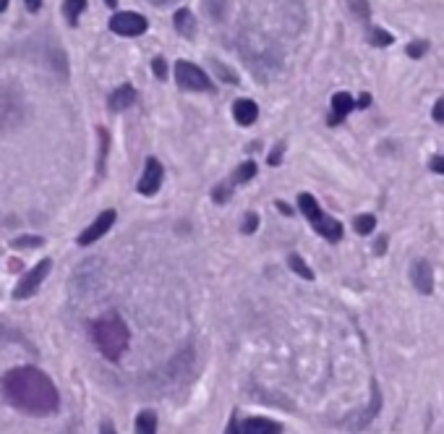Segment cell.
Masks as SVG:
<instances>
[{"label": "cell", "mask_w": 444, "mask_h": 434, "mask_svg": "<svg viewBox=\"0 0 444 434\" xmlns=\"http://www.w3.org/2000/svg\"><path fill=\"white\" fill-rule=\"evenodd\" d=\"M3 392L13 408L29 416H50L60 406L53 379L35 366H16L3 377Z\"/></svg>", "instance_id": "6da1fadb"}, {"label": "cell", "mask_w": 444, "mask_h": 434, "mask_svg": "<svg viewBox=\"0 0 444 434\" xmlns=\"http://www.w3.org/2000/svg\"><path fill=\"white\" fill-rule=\"evenodd\" d=\"M91 335H94V343L100 348V354L110 361H118L128 348V327L118 314H107V317L94 322Z\"/></svg>", "instance_id": "7a4b0ae2"}, {"label": "cell", "mask_w": 444, "mask_h": 434, "mask_svg": "<svg viewBox=\"0 0 444 434\" xmlns=\"http://www.w3.org/2000/svg\"><path fill=\"white\" fill-rule=\"evenodd\" d=\"M298 207H301V212L308 217V223L319 230V233L327 241H332V243H335V241L342 238V225L337 223V220H332L330 215H324V212H321V207L317 205V199H314L311 194L298 196Z\"/></svg>", "instance_id": "3957f363"}, {"label": "cell", "mask_w": 444, "mask_h": 434, "mask_svg": "<svg viewBox=\"0 0 444 434\" xmlns=\"http://www.w3.org/2000/svg\"><path fill=\"white\" fill-rule=\"evenodd\" d=\"M175 79H178V84H181L183 89H191V92L212 89V79H209L199 66L188 63V60H178V63H175Z\"/></svg>", "instance_id": "277c9868"}, {"label": "cell", "mask_w": 444, "mask_h": 434, "mask_svg": "<svg viewBox=\"0 0 444 434\" xmlns=\"http://www.w3.org/2000/svg\"><path fill=\"white\" fill-rule=\"evenodd\" d=\"M147 26H149L147 19H144L141 13H134V11H118V13H113V19H110V29L121 37L144 35Z\"/></svg>", "instance_id": "5b68a950"}, {"label": "cell", "mask_w": 444, "mask_h": 434, "mask_svg": "<svg viewBox=\"0 0 444 434\" xmlns=\"http://www.w3.org/2000/svg\"><path fill=\"white\" fill-rule=\"evenodd\" d=\"M50 270H53V262H50V259L37 262L35 270L24 275V280H19V286H16V290H13V298H16V301H24V298L35 296L37 290H39V286H42V280L50 275Z\"/></svg>", "instance_id": "8992f818"}, {"label": "cell", "mask_w": 444, "mask_h": 434, "mask_svg": "<svg viewBox=\"0 0 444 434\" xmlns=\"http://www.w3.org/2000/svg\"><path fill=\"white\" fill-rule=\"evenodd\" d=\"M162 175H165V171H162L160 160L149 157L147 165H144V175L139 178V186H136L139 194H144V196L157 194V191H160V186H162Z\"/></svg>", "instance_id": "52a82bcc"}, {"label": "cell", "mask_w": 444, "mask_h": 434, "mask_svg": "<svg viewBox=\"0 0 444 434\" xmlns=\"http://www.w3.org/2000/svg\"><path fill=\"white\" fill-rule=\"evenodd\" d=\"M115 217H118V215H115V209H105L103 215L97 217V220L91 223L89 228L81 230V236H79V243H81V246H89V243H94L97 238H103L105 233L113 228Z\"/></svg>", "instance_id": "ba28073f"}, {"label": "cell", "mask_w": 444, "mask_h": 434, "mask_svg": "<svg viewBox=\"0 0 444 434\" xmlns=\"http://www.w3.org/2000/svg\"><path fill=\"white\" fill-rule=\"evenodd\" d=\"M410 280H413V288H416L418 293H432V290H434V270H432V264L426 262V259L413 262V267H410Z\"/></svg>", "instance_id": "9c48e42d"}, {"label": "cell", "mask_w": 444, "mask_h": 434, "mask_svg": "<svg viewBox=\"0 0 444 434\" xmlns=\"http://www.w3.org/2000/svg\"><path fill=\"white\" fill-rule=\"evenodd\" d=\"M355 107V100L348 94V92H337L335 97H332V115H330V126H337V123H342L345 118H348V113H353Z\"/></svg>", "instance_id": "30bf717a"}, {"label": "cell", "mask_w": 444, "mask_h": 434, "mask_svg": "<svg viewBox=\"0 0 444 434\" xmlns=\"http://www.w3.org/2000/svg\"><path fill=\"white\" fill-rule=\"evenodd\" d=\"M136 100V89L131 87V84H123V87H118V89L110 94V100H107V107L113 110V113H121L125 107H131Z\"/></svg>", "instance_id": "8fae6325"}, {"label": "cell", "mask_w": 444, "mask_h": 434, "mask_svg": "<svg viewBox=\"0 0 444 434\" xmlns=\"http://www.w3.org/2000/svg\"><path fill=\"white\" fill-rule=\"evenodd\" d=\"M233 115H236V121H238L240 126H251L259 118V107H256L254 100H238V103L233 105Z\"/></svg>", "instance_id": "7c38bea8"}, {"label": "cell", "mask_w": 444, "mask_h": 434, "mask_svg": "<svg viewBox=\"0 0 444 434\" xmlns=\"http://www.w3.org/2000/svg\"><path fill=\"white\" fill-rule=\"evenodd\" d=\"M243 432L246 434H283V426L269 422V419L256 416V419H249V422L243 424Z\"/></svg>", "instance_id": "4fadbf2b"}, {"label": "cell", "mask_w": 444, "mask_h": 434, "mask_svg": "<svg viewBox=\"0 0 444 434\" xmlns=\"http://www.w3.org/2000/svg\"><path fill=\"white\" fill-rule=\"evenodd\" d=\"M175 29H178V35L181 37H191L196 35V19H194V13L188 11V8H181V11H175Z\"/></svg>", "instance_id": "5bb4252c"}, {"label": "cell", "mask_w": 444, "mask_h": 434, "mask_svg": "<svg viewBox=\"0 0 444 434\" xmlns=\"http://www.w3.org/2000/svg\"><path fill=\"white\" fill-rule=\"evenodd\" d=\"M84 11H87V0H63V16L71 26H79V19Z\"/></svg>", "instance_id": "9a60e30c"}, {"label": "cell", "mask_w": 444, "mask_h": 434, "mask_svg": "<svg viewBox=\"0 0 444 434\" xmlns=\"http://www.w3.org/2000/svg\"><path fill=\"white\" fill-rule=\"evenodd\" d=\"M136 434H157V413L141 411L136 416Z\"/></svg>", "instance_id": "2e32d148"}, {"label": "cell", "mask_w": 444, "mask_h": 434, "mask_svg": "<svg viewBox=\"0 0 444 434\" xmlns=\"http://www.w3.org/2000/svg\"><path fill=\"white\" fill-rule=\"evenodd\" d=\"M368 42L376 47H387L395 42V37L389 35V32H384V29H379V26H371V29H368Z\"/></svg>", "instance_id": "e0dca14e"}, {"label": "cell", "mask_w": 444, "mask_h": 434, "mask_svg": "<svg viewBox=\"0 0 444 434\" xmlns=\"http://www.w3.org/2000/svg\"><path fill=\"white\" fill-rule=\"evenodd\" d=\"M287 264H290V270H293L296 275H301L303 280H314V272L308 270L306 262H303V259H301L298 254H290V257H287Z\"/></svg>", "instance_id": "ac0fdd59"}, {"label": "cell", "mask_w": 444, "mask_h": 434, "mask_svg": "<svg viewBox=\"0 0 444 434\" xmlns=\"http://www.w3.org/2000/svg\"><path fill=\"white\" fill-rule=\"evenodd\" d=\"M256 175V162H243L238 171L233 173V183H249Z\"/></svg>", "instance_id": "d6986e66"}, {"label": "cell", "mask_w": 444, "mask_h": 434, "mask_svg": "<svg viewBox=\"0 0 444 434\" xmlns=\"http://www.w3.org/2000/svg\"><path fill=\"white\" fill-rule=\"evenodd\" d=\"M374 228H376V217L374 215H358V217H355V233L368 236V233H371Z\"/></svg>", "instance_id": "ffe728a7"}, {"label": "cell", "mask_w": 444, "mask_h": 434, "mask_svg": "<svg viewBox=\"0 0 444 434\" xmlns=\"http://www.w3.org/2000/svg\"><path fill=\"white\" fill-rule=\"evenodd\" d=\"M350 8H353V13L358 16V19H368V3L366 0H350Z\"/></svg>", "instance_id": "44dd1931"}, {"label": "cell", "mask_w": 444, "mask_h": 434, "mask_svg": "<svg viewBox=\"0 0 444 434\" xmlns=\"http://www.w3.org/2000/svg\"><path fill=\"white\" fill-rule=\"evenodd\" d=\"M212 66H215V69H217V76H220V79L233 81V84H236V81H238V76H236V73H230V71L225 69V66H222V63H217V60H212Z\"/></svg>", "instance_id": "7402d4cb"}, {"label": "cell", "mask_w": 444, "mask_h": 434, "mask_svg": "<svg viewBox=\"0 0 444 434\" xmlns=\"http://www.w3.org/2000/svg\"><path fill=\"white\" fill-rule=\"evenodd\" d=\"M429 50V42H410L408 45V55L410 58H421Z\"/></svg>", "instance_id": "603a6c76"}, {"label": "cell", "mask_w": 444, "mask_h": 434, "mask_svg": "<svg viewBox=\"0 0 444 434\" xmlns=\"http://www.w3.org/2000/svg\"><path fill=\"white\" fill-rule=\"evenodd\" d=\"M256 228H259V217L254 215V212H249V215H246V223H243V233H254Z\"/></svg>", "instance_id": "cb8c5ba5"}, {"label": "cell", "mask_w": 444, "mask_h": 434, "mask_svg": "<svg viewBox=\"0 0 444 434\" xmlns=\"http://www.w3.org/2000/svg\"><path fill=\"white\" fill-rule=\"evenodd\" d=\"M152 66H154V76H157V79H165V76H168V66H165V58H154V63H152Z\"/></svg>", "instance_id": "d4e9b609"}, {"label": "cell", "mask_w": 444, "mask_h": 434, "mask_svg": "<svg viewBox=\"0 0 444 434\" xmlns=\"http://www.w3.org/2000/svg\"><path fill=\"white\" fill-rule=\"evenodd\" d=\"M434 121H436V123H442V126H444V97H442V100H439L436 105H434Z\"/></svg>", "instance_id": "484cf974"}, {"label": "cell", "mask_w": 444, "mask_h": 434, "mask_svg": "<svg viewBox=\"0 0 444 434\" xmlns=\"http://www.w3.org/2000/svg\"><path fill=\"white\" fill-rule=\"evenodd\" d=\"M225 434H246V432H243V424H238V419L233 416L228 424V429H225Z\"/></svg>", "instance_id": "4316f807"}, {"label": "cell", "mask_w": 444, "mask_h": 434, "mask_svg": "<svg viewBox=\"0 0 444 434\" xmlns=\"http://www.w3.org/2000/svg\"><path fill=\"white\" fill-rule=\"evenodd\" d=\"M429 168H432L434 173H442V175H444V155H439V157H434V160L429 162Z\"/></svg>", "instance_id": "83f0119b"}, {"label": "cell", "mask_w": 444, "mask_h": 434, "mask_svg": "<svg viewBox=\"0 0 444 434\" xmlns=\"http://www.w3.org/2000/svg\"><path fill=\"white\" fill-rule=\"evenodd\" d=\"M228 186H220V189H215V199L217 202H225V199H228Z\"/></svg>", "instance_id": "f1b7e54d"}, {"label": "cell", "mask_w": 444, "mask_h": 434, "mask_svg": "<svg viewBox=\"0 0 444 434\" xmlns=\"http://www.w3.org/2000/svg\"><path fill=\"white\" fill-rule=\"evenodd\" d=\"M24 3H26V8H29L32 13H37L39 8H42V0H24Z\"/></svg>", "instance_id": "f546056e"}, {"label": "cell", "mask_w": 444, "mask_h": 434, "mask_svg": "<svg viewBox=\"0 0 444 434\" xmlns=\"http://www.w3.org/2000/svg\"><path fill=\"white\" fill-rule=\"evenodd\" d=\"M100 434H115L113 424H110V422H105V424H103V429H100Z\"/></svg>", "instance_id": "4dcf8cb0"}, {"label": "cell", "mask_w": 444, "mask_h": 434, "mask_svg": "<svg viewBox=\"0 0 444 434\" xmlns=\"http://www.w3.org/2000/svg\"><path fill=\"white\" fill-rule=\"evenodd\" d=\"M6 8H8V0H0V13L6 11Z\"/></svg>", "instance_id": "1f68e13d"}, {"label": "cell", "mask_w": 444, "mask_h": 434, "mask_svg": "<svg viewBox=\"0 0 444 434\" xmlns=\"http://www.w3.org/2000/svg\"><path fill=\"white\" fill-rule=\"evenodd\" d=\"M105 3H107L110 8H115V6H118V0H105Z\"/></svg>", "instance_id": "d6a6232c"}, {"label": "cell", "mask_w": 444, "mask_h": 434, "mask_svg": "<svg viewBox=\"0 0 444 434\" xmlns=\"http://www.w3.org/2000/svg\"><path fill=\"white\" fill-rule=\"evenodd\" d=\"M152 3H157V6H165V3H170V0H152Z\"/></svg>", "instance_id": "836d02e7"}]
</instances>
